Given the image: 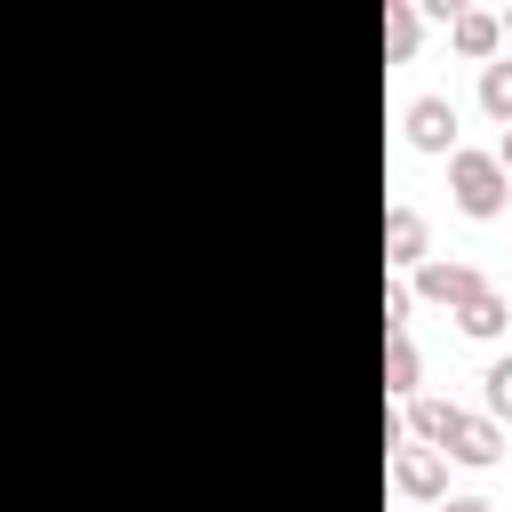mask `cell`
<instances>
[{
    "instance_id": "5b68a950",
    "label": "cell",
    "mask_w": 512,
    "mask_h": 512,
    "mask_svg": "<svg viewBox=\"0 0 512 512\" xmlns=\"http://www.w3.org/2000/svg\"><path fill=\"white\" fill-rule=\"evenodd\" d=\"M456 464H472V472H488L496 456H504V424H488V416H464L456 408V424H448V440H440Z\"/></svg>"
},
{
    "instance_id": "8fae6325",
    "label": "cell",
    "mask_w": 512,
    "mask_h": 512,
    "mask_svg": "<svg viewBox=\"0 0 512 512\" xmlns=\"http://www.w3.org/2000/svg\"><path fill=\"white\" fill-rule=\"evenodd\" d=\"M480 112L512 128V56L504 64H480Z\"/></svg>"
},
{
    "instance_id": "7c38bea8",
    "label": "cell",
    "mask_w": 512,
    "mask_h": 512,
    "mask_svg": "<svg viewBox=\"0 0 512 512\" xmlns=\"http://www.w3.org/2000/svg\"><path fill=\"white\" fill-rule=\"evenodd\" d=\"M480 384H488V424H512V352H504V360H488V376H480Z\"/></svg>"
},
{
    "instance_id": "3957f363",
    "label": "cell",
    "mask_w": 512,
    "mask_h": 512,
    "mask_svg": "<svg viewBox=\"0 0 512 512\" xmlns=\"http://www.w3.org/2000/svg\"><path fill=\"white\" fill-rule=\"evenodd\" d=\"M400 128H408L416 152H456V104H448V96H416V104L400 112Z\"/></svg>"
},
{
    "instance_id": "7a4b0ae2",
    "label": "cell",
    "mask_w": 512,
    "mask_h": 512,
    "mask_svg": "<svg viewBox=\"0 0 512 512\" xmlns=\"http://www.w3.org/2000/svg\"><path fill=\"white\" fill-rule=\"evenodd\" d=\"M392 488H400L408 504H432V496L448 488V456H440V448H416V440H400V448H392Z\"/></svg>"
},
{
    "instance_id": "8992f818",
    "label": "cell",
    "mask_w": 512,
    "mask_h": 512,
    "mask_svg": "<svg viewBox=\"0 0 512 512\" xmlns=\"http://www.w3.org/2000/svg\"><path fill=\"white\" fill-rule=\"evenodd\" d=\"M448 48H456V56H472V64H496V48H504L496 8H456V16H448Z\"/></svg>"
},
{
    "instance_id": "277c9868",
    "label": "cell",
    "mask_w": 512,
    "mask_h": 512,
    "mask_svg": "<svg viewBox=\"0 0 512 512\" xmlns=\"http://www.w3.org/2000/svg\"><path fill=\"white\" fill-rule=\"evenodd\" d=\"M472 288H480V272H472V264H456V256H424V264H416V280H408V296H432V304H448V312H456Z\"/></svg>"
},
{
    "instance_id": "ba28073f",
    "label": "cell",
    "mask_w": 512,
    "mask_h": 512,
    "mask_svg": "<svg viewBox=\"0 0 512 512\" xmlns=\"http://www.w3.org/2000/svg\"><path fill=\"white\" fill-rule=\"evenodd\" d=\"M456 328H464V336H480V344H488V336H504V296L480 280V288L456 304Z\"/></svg>"
},
{
    "instance_id": "9c48e42d",
    "label": "cell",
    "mask_w": 512,
    "mask_h": 512,
    "mask_svg": "<svg viewBox=\"0 0 512 512\" xmlns=\"http://www.w3.org/2000/svg\"><path fill=\"white\" fill-rule=\"evenodd\" d=\"M416 376H424L416 344H408V336H384V392H392V400H416Z\"/></svg>"
},
{
    "instance_id": "52a82bcc",
    "label": "cell",
    "mask_w": 512,
    "mask_h": 512,
    "mask_svg": "<svg viewBox=\"0 0 512 512\" xmlns=\"http://www.w3.org/2000/svg\"><path fill=\"white\" fill-rule=\"evenodd\" d=\"M384 264H392V272L424 264V216H416V208H392V216H384Z\"/></svg>"
},
{
    "instance_id": "30bf717a",
    "label": "cell",
    "mask_w": 512,
    "mask_h": 512,
    "mask_svg": "<svg viewBox=\"0 0 512 512\" xmlns=\"http://www.w3.org/2000/svg\"><path fill=\"white\" fill-rule=\"evenodd\" d=\"M384 56H392V64L416 56V8H408V0H384Z\"/></svg>"
},
{
    "instance_id": "6da1fadb",
    "label": "cell",
    "mask_w": 512,
    "mask_h": 512,
    "mask_svg": "<svg viewBox=\"0 0 512 512\" xmlns=\"http://www.w3.org/2000/svg\"><path fill=\"white\" fill-rule=\"evenodd\" d=\"M448 192H456L464 216H496L504 192H512V176L496 168V152H448Z\"/></svg>"
},
{
    "instance_id": "9a60e30c",
    "label": "cell",
    "mask_w": 512,
    "mask_h": 512,
    "mask_svg": "<svg viewBox=\"0 0 512 512\" xmlns=\"http://www.w3.org/2000/svg\"><path fill=\"white\" fill-rule=\"evenodd\" d=\"M496 168H504V176H512V128H504V144H496Z\"/></svg>"
},
{
    "instance_id": "2e32d148",
    "label": "cell",
    "mask_w": 512,
    "mask_h": 512,
    "mask_svg": "<svg viewBox=\"0 0 512 512\" xmlns=\"http://www.w3.org/2000/svg\"><path fill=\"white\" fill-rule=\"evenodd\" d=\"M496 24H504V40H512V8H496Z\"/></svg>"
},
{
    "instance_id": "5bb4252c",
    "label": "cell",
    "mask_w": 512,
    "mask_h": 512,
    "mask_svg": "<svg viewBox=\"0 0 512 512\" xmlns=\"http://www.w3.org/2000/svg\"><path fill=\"white\" fill-rule=\"evenodd\" d=\"M440 512H496V504H480V496H448Z\"/></svg>"
},
{
    "instance_id": "4fadbf2b",
    "label": "cell",
    "mask_w": 512,
    "mask_h": 512,
    "mask_svg": "<svg viewBox=\"0 0 512 512\" xmlns=\"http://www.w3.org/2000/svg\"><path fill=\"white\" fill-rule=\"evenodd\" d=\"M408 312H416L408 280H384V336H408Z\"/></svg>"
}]
</instances>
